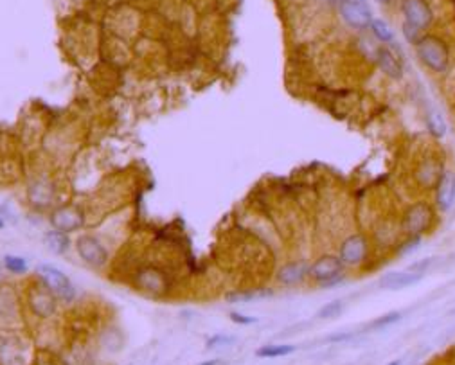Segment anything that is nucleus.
<instances>
[{
    "mask_svg": "<svg viewBox=\"0 0 455 365\" xmlns=\"http://www.w3.org/2000/svg\"><path fill=\"white\" fill-rule=\"evenodd\" d=\"M52 225L56 231L65 232V234H69V232L77 231V228L83 225V216L72 209V207H63L60 211L54 212L52 216Z\"/></svg>",
    "mask_w": 455,
    "mask_h": 365,
    "instance_id": "ddd939ff",
    "label": "nucleus"
},
{
    "mask_svg": "<svg viewBox=\"0 0 455 365\" xmlns=\"http://www.w3.org/2000/svg\"><path fill=\"white\" fill-rule=\"evenodd\" d=\"M455 203V171L452 169H442L435 184V207L438 211H450Z\"/></svg>",
    "mask_w": 455,
    "mask_h": 365,
    "instance_id": "1a4fd4ad",
    "label": "nucleus"
},
{
    "mask_svg": "<svg viewBox=\"0 0 455 365\" xmlns=\"http://www.w3.org/2000/svg\"><path fill=\"white\" fill-rule=\"evenodd\" d=\"M401 318V313L399 311H389V313L382 315V317L374 318L373 323L369 324V329H383V327L387 326H392V324H396Z\"/></svg>",
    "mask_w": 455,
    "mask_h": 365,
    "instance_id": "4be33fe9",
    "label": "nucleus"
},
{
    "mask_svg": "<svg viewBox=\"0 0 455 365\" xmlns=\"http://www.w3.org/2000/svg\"><path fill=\"white\" fill-rule=\"evenodd\" d=\"M309 279L321 290H330L346 283V267L339 254H324L309 265Z\"/></svg>",
    "mask_w": 455,
    "mask_h": 365,
    "instance_id": "f03ea898",
    "label": "nucleus"
},
{
    "mask_svg": "<svg viewBox=\"0 0 455 365\" xmlns=\"http://www.w3.org/2000/svg\"><path fill=\"white\" fill-rule=\"evenodd\" d=\"M416 58L434 74H445L450 67V49L447 42L435 35H423L414 45Z\"/></svg>",
    "mask_w": 455,
    "mask_h": 365,
    "instance_id": "f257e3e1",
    "label": "nucleus"
},
{
    "mask_svg": "<svg viewBox=\"0 0 455 365\" xmlns=\"http://www.w3.org/2000/svg\"><path fill=\"white\" fill-rule=\"evenodd\" d=\"M76 250L79 254V258L91 265V267H103L108 261V252L105 245L95 236H82L76 243Z\"/></svg>",
    "mask_w": 455,
    "mask_h": 365,
    "instance_id": "0eeeda50",
    "label": "nucleus"
},
{
    "mask_svg": "<svg viewBox=\"0 0 455 365\" xmlns=\"http://www.w3.org/2000/svg\"><path fill=\"white\" fill-rule=\"evenodd\" d=\"M421 245V238H407V241H403L401 245L398 247V250H396V254L398 256H408L410 252H416L417 249H419Z\"/></svg>",
    "mask_w": 455,
    "mask_h": 365,
    "instance_id": "393cba45",
    "label": "nucleus"
},
{
    "mask_svg": "<svg viewBox=\"0 0 455 365\" xmlns=\"http://www.w3.org/2000/svg\"><path fill=\"white\" fill-rule=\"evenodd\" d=\"M369 31H371V35L378 40L380 43H383V45L394 42V31L391 29V26H389V24L383 20V18H373V22H371V26H369Z\"/></svg>",
    "mask_w": 455,
    "mask_h": 365,
    "instance_id": "2eb2a0df",
    "label": "nucleus"
},
{
    "mask_svg": "<svg viewBox=\"0 0 455 365\" xmlns=\"http://www.w3.org/2000/svg\"><path fill=\"white\" fill-rule=\"evenodd\" d=\"M234 336H227V335H215L210 336L209 340H207V348L213 349V348H224V345H229L234 342Z\"/></svg>",
    "mask_w": 455,
    "mask_h": 365,
    "instance_id": "bb28decb",
    "label": "nucleus"
},
{
    "mask_svg": "<svg viewBox=\"0 0 455 365\" xmlns=\"http://www.w3.org/2000/svg\"><path fill=\"white\" fill-rule=\"evenodd\" d=\"M344 306H346V304H344L342 299H335V301L327 302V304H324L323 308H321L317 311V318H323V320H327V318L339 317V315L344 311Z\"/></svg>",
    "mask_w": 455,
    "mask_h": 365,
    "instance_id": "6ab92c4d",
    "label": "nucleus"
},
{
    "mask_svg": "<svg viewBox=\"0 0 455 365\" xmlns=\"http://www.w3.org/2000/svg\"><path fill=\"white\" fill-rule=\"evenodd\" d=\"M355 336V333H335V335L327 336V342H348Z\"/></svg>",
    "mask_w": 455,
    "mask_h": 365,
    "instance_id": "c85d7f7f",
    "label": "nucleus"
},
{
    "mask_svg": "<svg viewBox=\"0 0 455 365\" xmlns=\"http://www.w3.org/2000/svg\"><path fill=\"white\" fill-rule=\"evenodd\" d=\"M231 320L232 323L241 324V326H250V324L258 323V318L256 317H247V315H241V313H238V311H232Z\"/></svg>",
    "mask_w": 455,
    "mask_h": 365,
    "instance_id": "cd10ccee",
    "label": "nucleus"
},
{
    "mask_svg": "<svg viewBox=\"0 0 455 365\" xmlns=\"http://www.w3.org/2000/svg\"><path fill=\"white\" fill-rule=\"evenodd\" d=\"M141 284L142 288L150 290V292H164L166 286H168V284H166V279H164V275L155 270L144 272V274L141 275Z\"/></svg>",
    "mask_w": 455,
    "mask_h": 365,
    "instance_id": "a211bd4d",
    "label": "nucleus"
},
{
    "mask_svg": "<svg viewBox=\"0 0 455 365\" xmlns=\"http://www.w3.org/2000/svg\"><path fill=\"white\" fill-rule=\"evenodd\" d=\"M4 267L9 274L22 275L27 272V261L24 258H20V256H6Z\"/></svg>",
    "mask_w": 455,
    "mask_h": 365,
    "instance_id": "aec40b11",
    "label": "nucleus"
},
{
    "mask_svg": "<svg viewBox=\"0 0 455 365\" xmlns=\"http://www.w3.org/2000/svg\"><path fill=\"white\" fill-rule=\"evenodd\" d=\"M45 243L49 245V249L52 250L54 254H65L67 250H69V238H67V234L61 231H51L45 234Z\"/></svg>",
    "mask_w": 455,
    "mask_h": 365,
    "instance_id": "f3484780",
    "label": "nucleus"
},
{
    "mask_svg": "<svg viewBox=\"0 0 455 365\" xmlns=\"http://www.w3.org/2000/svg\"><path fill=\"white\" fill-rule=\"evenodd\" d=\"M309 279V263L290 261L284 263L277 272V283L283 286H297Z\"/></svg>",
    "mask_w": 455,
    "mask_h": 365,
    "instance_id": "9b49d317",
    "label": "nucleus"
},
{
    "mask_svg": "<svg viewBox=\"0 0 455 365\" xmlns=\"http://www.w3.org/2000/svg\"><path fill=\"white\" fill-rule=\"evenodd\" d=\"M38 275L42 277L45 288L52 293V295L60 299L63 302H72L76 297V288L70 283V279L61 270H58L52 265H40Z\"/></svg>",
    "mask_w": 455,
    "mask_h": 365,
    "instance_id": "39448f33",
    "label": "nucleus"
},
{
    "mask_svg": "<svg viewBox=\"0 0 455 365\" xmlns=\"http://www.w3.org/2000/svg\"><path fill=\"white\" fill-rule=\"evenodd\" d=\"M339 15L344 24L355 31L369 29L374 18L367 0H339Z\"/></svg>",
    "mask_w": 455,
    "mask_h": 365,
    "instance_id": "423d86ee",
    "label": "nucleus"
},
{
    "mask_svg": "<svg viewBox=\"0 0 455 365\" xmlns=\"http://www.w3.org/2000/svg\"><path fill=\"white\" fill-rule=\"evenodd\" d=\"M371 252V240L364 232H353L339 247V258L346 268H360L367 263Z\"/></svg>",
    "mask_w": 455,
    "mask_h": 365,
    "instance_id": "7ed1b4c3",
    "label": "nucleus"
},
{
    "mask_svg": "<svg viewBox=\"0 0 455 365\" xmlns=\"http://www.w3.org/2000/svg\"><path fill=\"white\" fill-rule=\"evenodd\" d=\"M2 227H4V219L0 218V228H2Z\"/></svg>",
    "mask_w": 455,
    "mask_h": 365,
    "instance_id": "473e14b6",
    "label": "nucleus"
},
{
    "mask_svg": "<svg viewBox=\"0 0 455 365\" xmlns=\"http://www.w3.org/2000/svg\"><path fill=\"white\" fill-rule=\"evenodd\" d=\"M295 345L292 344H270V345H263L256 351V357L259 358H283L295 352Z\"/></svg>",
    "mask_w": 455,
    "mask_h": 365,
    "instance_id": "dca6fc26",
    "label": "nucleus"
},
{
    "mask_svg": "<svg viewBox=\"0 0 455 365\" xmlns=\"http://www.w3.org/2000/svg\"><path fill=\"white\" fill-rule=\"evenodd\" d=\"M421 33H423V31H421L419 27L412 26L410 22L403 20V24H401V35H403L405 42L410 43V45H416V43L419 42V38L423 36Z\"/></svg>",
    "mask_w": 455,
    "mask_h": 365,
    "instance_id": "5701e85b",
    "label": "nucleus"
},
{
    "mask_svg": "<svg viewBox=\"0 0 455 365\" xmlns=\"http://www.w3.org/2000/svg\"><path fill=\"white\" fill-rule=\"evenodd\" d=\"M425 274H414V272H389L383 274L378 281V286L383 290H391V292H398V290L410 288L419 281H423Z\"/></svg>",
    "mask_w": 455,
    "mask_h": 365,
    "instance_id": "9d476101",
    "label": "nucleus"
},
{
    "mask_svg": "<svg viewBox=\"0 0 455 365\" xmlns=\"http://www.w3.org/2000/svg\"><path fill=\"white\" fill-rule=\"evenodd\" d=\"M40 365H54V364H51V362H45V364H40Z\"/></svg>",
    "mask_w": 455,
    "mask_h": 365,
    "instance_id": "72a5a7b5",
    "label": "nucleus"
},
{
    "mask_svg": "<svg viewBox=\"0 0 455 365\" xmlns=\"http://www.w3.org/2000/svg\"><path fill=\"white\" fill-rule=\"evenodd\" d=\"M376 2H378V4H382V6H389V4H391V0H376Z\"/></svg>",
    "mask_w": 455,
    "mask_h": 365,
    "instance_id": "7c9ffc66",
    "label": "nucleus"
},
{
    "mask_svg": "<svg viewBox=\"0 0 455 365\" xmlns=\"http://www.w3.org/2000/svg\"><path fill=\"white\" fill-rule=\"evenodd\" d=\"M435 263V258H425V259H419V261H414L410 263L407 267L408 272H414V274H426V270H429L432 265Z\"/></svg>",
    "mask_w": 455,
    "mask_h": 365,
    "instance_id": "a878e982",
    "label": "nucleus"
},
{
    "mask_svg": "<svg viewBox=\"0 0 455 365\" xmlns=\"http://www.w3.org/2000/svg\"><path fill=\"white\" fill-rule=\"evenodd\" d=\"M426 126H429V132L434 137H445V134H447V123H445V119H442V116H439V114H432V116H429V119H426Z\"/></svg>",
    "mask_w": 455,
    "mask_h": 365,
    "instance_id": "412c9836",
    "label": "nucleus"
},
{
    "mask_svg": "<svg viewBox=\"0 0 455 365\" xmlns=\"http://www.w3.org/2000/svg\"><path fill=\"white\" fill-rule=\"evenodd\" d=\"M374 61H376L380 70H382L387 77H391V79H401V76H403V63H401V60L398 58V54H396L392 49L387 47V45L378 47Z\"/></svg>",
    "mask_w": 455,
    "mask_h": 365,
    "instance_id": "f8f14e48",
    "label": "nucleus"
},
{
    "mask_svg": "<svg viewBox=\"0 0 455 365\" xmlns=\"http://www.w3.org/2000/svg\"><path fill=\"white\" fill-rule=\"evenodd\" d=\"M272 292H243V293H229L227 301L231 302H249L254 301V299H259V297L270 295Z\"/></svg>",
    "mask_w": 455,
    "mask_h": 365,
    "instance_id": "b1692460",
    "label": "nucleus"
},
{
    "mask_svg": "<svg viewBox=\"0 0 455 365\" xmlns=\"http://www.w3.org/2000/svg\"><path fill=\"white\" fill-rule=\"evenodd\" d=\"M31 308L40 317H51L54 313V309H56V301H54L52 293L38 290V292L31 295Z\"/></svg>",
    "mask_w": 455,
    "mask_h": 365,
    "instance_id": "4468645a",
    "label": "nucleus"
},
{
    "mask_svg": "<svg viewBox=\"0 0 455 365\" xmlns=\"http://www.w3.org/2000/svg\"><path fill=\"white\" fill-rule=\"evenodd\" d=\"M401 13L405 20L419 27L421 31L429 29L434 22V13L426 4V0H401Z\"/></svg>",
    "mask_w": 455,
    "mask_h": 365,
    "instance_id": "6e6552de",
    "label": "nucleus"
},
{
    "mask_svg": "<svg viewBox=\"0 0 455 365\" xmlns=\"http://www.w3.org/2000/svg\"><path fill=\"white\" fill-rule=\"evenodd\" d=\"M387 365H401V360H392L391 364H387Z\"/></svg>",
    "mask_w": 455,
    "mask_h": 365,
    "instance_id": "2f4dec72",
    "label": "nucleus"
},
{
    "mask_svg": "<svg viewBox=\"0 0 455 365\" xmlns=\"http://www.w3.org/2000/svg\"><path fill=\"white\" fill-rule=\"evenodd\" d=\"M198 365H218V360H207V362H202V364Z\"/></svg>",
    "mask_w": 455,
    "mask_h": 365,
    "instance_id": "c756f323",
    "label": "nucleus"
},
{
    "mask_svg": "<svg viewBox=\"0 0 455 365\" xmlns=\"http://www.w3.org/2000/svg\"><path fill=\"white\" fill-rule=\"evenodd\" d=\"M435 211L429 202H416L403 215V231L410 238H423L434 225Z\"/></svg>",
    "mask_w": 455,
    "mask_h": 365,
    "instance_id": "20e7f679",
    "label": "nucleus"
}]
</instances>
